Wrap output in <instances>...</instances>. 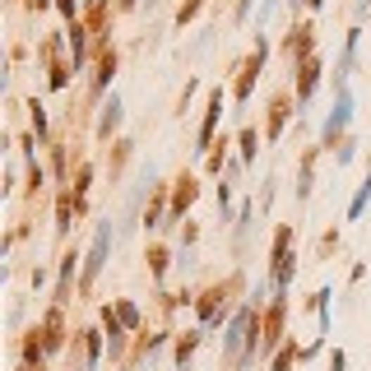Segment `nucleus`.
<instances>
[{
    "label": "nucleus",
    "mask_w": 371,
    "mask_h": 371,
    "mask_svg": "<svg viewBox=\"0 0 371 371\" xmlns=\"http://www.w3.org/2000/svg\"><path fill=\"white\" fill-rule=\"evenodd\" d=\"M56 5H61V14H65V19L75 23V14H79V0H56Z\"/></svg>",
    "instance_id": "27"
},
{
    "label": "nucleus",
    "mask_w": 371,
    "mask_h": 371,
    "mask_svg": "<svg viewBox=\"0 0 371 371\" xmlns=\"http://www.w3.org/2000/svg\"><path fill=\"white\" fill-rule=\"evenodd\" d=\"M116 125H121V93H112V98L102 102V116H98V135L107 139L116 130Z\"/></svg>",
    "instance_id": "9"
},
{
    "label": "nucleus",
    "mask_w": 371,
    "mask_h": 371,
    "mask_svg": "<svg viewBox=\"0 0 371 371\" xmlns=\"http://www.w3.org/2000/svg\"><path fill=\"white\" fill-rule=\"evenodd\" d=\"M163 214L172 218V209L163 204V195H158V200H153V204L144 209V218H139V223H144V232H158V227H163Z\"/></svg>",
    "instance_id": "16"
},
{
    "label": "nucleus",
    "mask_w": 371,
    "mask_h": 371,
    "mask_svg": "<svg viewBox=\"0 0 371 371\" xmlns=\"http://www.w3.org/2000/svg\"><path fill=\"white\" fill-rule=\"evenodd\" d=\"M288 116H293V98H274L270 125H265V139H279V135H283V125H288Z\"/></svg>",
    "instance_id": "7"
},
{
    "label": "nucleus",
    "mask_w": 371,
    "mask_h": 371,
    "mask_svg": "<svg viewBox=\"0 0 371 371\" xmlns=\"http://www.w3.org/2000/svg\"><path fill=\"white\" fill-rule=\"evenodd\" d=\"M28 5H33V10H46V0H28Z\"/></svg>",
    "instance_id": "30"
},
{
    "label": "nucleus",
    "mask_w": 371,
    "mask_h": 371,
    "mask_svg": "<svg viewBox=\"0 0 371 371\" xmlns=\"http://www.w3.org/2000/svg\"><path fill=\"white\" fill-rule=\"evenodd\" d=\"M42 181H46V172L33 163V172H28V186H33V191H42Z\"/></svg>",
    "instance_id": "28"
},
{
    "label": "nucleus",
    "mask_w": 371,
    "mask_h": 371,
    "mask_svg": "<svg viewBox=\"0 0 371 371\" xmlns=\"http://www.w3.org/2000/svg\"><path fill=\"white\" fill-rule=\"evenodd\" d=\"M125 5H135V0H125Z\"/></svg>",
    "instance_id": "32"
},
{
    "label": "nucleus",
    "mask_w": 371,
    "mask_h": 371,
    "mask_svg": "<svg viewBox=\"0 0 371 371\" xmlns=\"http://www.w3.org/2000/svg\"><path fill=\"white\" fill-rule=\"evenodd\" d=\"M75 204H79V195H75V191H61V200H56V232H61V237L70 232V218H75Z\"/></svg>",
    "instance_id": "11"
},
{
    "label": "nucleus",
    "mask_w": 371,
    "mask_h": 371,
    "mask_svg": "<svg viewBox=\"0 0 371 371\" xmlns=\"http://www.w3.org/2000/svg\"><path fill=\"white\" fill-rule=\"evenodd\" d=\"M112 75H116V51H102L98 79H93V93H107V89H112Z\"/></svg>",
    "instance_id": "13"
},
{
    "label": "nucleus",
    "mask_w": 371,
    "mask_h": 371,
    "mask_svg": "<svg viewBox=\"0 0 371 371\" xmlns=\"http://www.w3.org/2000/svg\"><path fill=\"white\" fill-rule=\"evenodd\" d=\"M200 5H204V0H181V5H177V23H191L195 14H200Z\"/></svg>",
    "instance_id": "25"
},
{
    "label": "nucleus",
    "mask_w": 371,
    "mask_h": 371,
    "mask_svg": "<svg viewBox=\"0 0 371 371\" xmlns=\"http://www.w3.org/2000/svg\"><path fill=\"white\" fill-rule=\"evenodd\" d=\"M195 344H200V334H195V329H186V334L177 339V367H181V371H191V353H195Z\"/></svg>",
    "instance_id": "15"
},
{
    "label": "nucleus",
    "mask_w": 371,
    "mask_h": 371,
    "mask_svg": "<svg viewBox=\"0 0 371 371\" xmlns=\"http://www.w3.org/2000/svg\"><path fill=\"white\" fill-rule=\"evenodd\" d=\"M75 270H79V251H65L61 256V283H56V302L70 297V283H75Z\"/></svg>",
    "instance_id": "10"
},
{
    "label": "nucleus",
    "mask_w": 371,
    "mask_h": 371,
    "mask_svg": "<svg viewBox=\"0 0 371 371\" xmlns=\"http://www.w3.org/2000/svg\"><path fill=\"white\" fill-rule=\"evenodd\" d=\"M315 84H320V65L315 61H306L302 65V75H297V102H306L315 93Z\"/></svg>",
    "instance_id": "12"
},
{
    "label": "nucleus",
    "mask_w": 371,
    "mask_h": 371,
    "mask_svg": "<svg viewBox=\"0 0 371 371\" xmlns=\"http://www.w3.org/2000/svg\"><path fill=\"white\" fill-rule=\"evenodd\" d=\"M265 56H270V46L260 42V46H256V56H251V65L241 70V79H237V98H241V102H246L251 89H256V75H260V65H265Z\"/></svg>",
    "instance_id": "3"
},
{
    "label": "nucleus",
    "mask_w": 371,
    "mask_h": 371,
    "mask_svg": "<svg viewBox=\"0 0 371 371\" xmlns=\"http://www.w3.org/2000/svg\"><path fill=\"white\" fill-rule=\"evenodd\" d=\"M65 37H70V61H75V70H79V65H84V28L75 23Z\"/></svg>",
    "instance_id": "19"
},
{
    "label": "nucleus",
    "mask_w": 371,
    "mask_h": 371,
    "mask_svg": "<svg viewBox=\"0 0 371 371\" xmlns=\"http://www.w3.org/2000/svg\"><path fill=\"white\" fill-rule=\"evenodd\" d=\"M28 112H33V135H46V107H42V102H28Z\"/></svg>",
    "instance_id": "24"
},
{
    "label": "nucleus",
    "mask_w": 371,
    "mask_h": 371,
    "mask_svg": "<svg viewBox=\"0 0 371 371\" xmlns=\"http://www.w3.org/2000/svg\"><path fill=\"white\" fill-rule=\"evenodd\" d=\"M149 270H153L158 279L168 274V251H163V246H149Z\"/></svg>",
    "instance_id": "23"
},
{
    "label": "nucleus",
    "mask_w": 371,
    "mask_h": 371,
    "mask_svg": "<svg viewBox=\"0 0 371 371\" xmlns=\"http://www.w3.org/2000/svg\"><path fill=\"white\" fill-rule=\"evenodd\" d=\"M218 116H223V89H214V93H209V112H204V125H200V149H209Z\"/></svg>",
    "instance_id": "6"
},
{
    "label": "nucleus",
    "mask_w": 371,
    "mask_h": 371,
    "mask_svg": "<svg viewBox=\"0 0 371 371\" xmlns=\"http://www.w3.org/2000/svg\"><path fill=\"white\" fill-rule=\"evenodd\" d=\"M227 204H232V186L223 181V186H218V214H223V218H227Z\"/></svg>",
    "instance_id": "26"
},
{
    "label": "nucleus",
    "mask_w": 371,
    "mask_h": 371,
    "mask_svg": "<svg viewBox=\"0 0 371 371\" xmlns=\"http://www.w3.org/2000/svg\"><path fill=\"white\" fill-rule=\"evenodd\" d=\"M371 204V172H367V181L358 186V195H353V204H348V218H362V209Z\"/></svg>",
    "instance_id": "18"
},
{
    "label": "nucleus",
    "mask_w": 371,
    "mask_h": 371,
    "mask_svg": "<svg viewBox=\"0 0 371 371\" xmlns=\"http://www.w3.org/2000/svg\"><path fill=\"white\" fill-rule=\"evenodd\" d=\"M288 5H293V10H297V5H306V0H288Z\"/></svg>",
    "instance_id": "31"
},
{
    "label": "nucleus",
    "mask_w": 371,
    "mask_h": 371,
    "mask_svg": "<svg viewBox=\"0 0 371 371\" xmlns=\"http://www.w3.org/2000/svg\"><path fill=\"white\" fill-rule=\"evenodd\" d=\"M283 46H288V56H293V61H302V65H306V61H311V23H297Z\"/></svg>",
    "instance_id": "4"
},
{
    "label": "nucleus",
    "mask_w": 371,
    "mask_h": 371,
    "mask_svg": "<svg viewBox=\"0 0 371 371\" xmlns=\"http://www.w3.org/2000/svg\"><path fill=\"white\" fill-rule=\"evenodd\" d=\"M116 315H121V325H125V329H139V306L116 302Z\"/></svg>",
    "instance_id": "22"
},
{
    "label": "nucleus",
    "mask_w": 371,
    "mask_h": 371,
    "mask_svg": "<svg viewBox=\"0 0 371 371\" xmlns=\"http://www.w3.org/2000/svg\"><path fill=\"white\" fill-rule=\"evenodd\" d=\"M102 325H107V344H112V358H121V353H125V325H121V315H116L112 306H102Z\"/></svg>",
    "instance_id": "5"
},
{
    "label": "nucleus",
    "mask_w": 371,
    "mask_h": 371,
    "mask_svg": "<svg viewBox=\"0 0 371 371\" xmlns=\"http://www.w3.org/2000/svg\"><path fill=\"white\" fill-rule=\"evenodd\" d=\"M79 334H84V371H93L102 358V334L98 329H79Z\"/></svg>",
    "instance_id": "14"
},
{
    "label": "nucleus",
    "mask_w": 371,
    "mask_h": 371,
    "mask_svg": "<svg viewBox=\"0 0 371 371\" xmlns=\"http://www.w3.org/2000/svg\"><path fill=\"white\" fill-rule=\"evenodd\" d=\"M112 241H116V227H112V218H107V223H98V232H93V251H89V260H84V274H79L84 288L102 274V265H107V256H112Z\"/></svg>",
    "instance_id": "1"
},
{
    "label": "nucleus",
    "mask_w": 371,
    "mask_h": 371,
    "mask_svg": "<svg viewBox=\"0 0 371 371\" xmlns=\"http://www.w3.org/2000/svg\"><path fill=\"white\" fill-rule=\"evenodd\" d=\"M195 195H200V191H195V181H191V177H181L177 186H172V218L186 214V209L195 204Z\"/></svg>",
    "instance_id": "8"
},
{
    "label": "nucleus",
    "mask_w": 371,
    "mask_h": 371,
    "mask_svg": "<svg viewBox=\"0 0 371 371\" xmlns=\"http://www.w3.org/2000/svg\"><path fill=\"white\" fill-rule=\"evenodd\" d=\"M293 358H302V348H297V344H283V353L270 362V371H288V367H293Z\"/></svg>",
    "instance_id": "20"
},
{
    "label": "nucleus",
    "mask_w": 371,
    "mask_h": 371,
    "mask_svg": "<svg viewBox=\"0 0 371 371\" xmlns=\"http://www.w3.org/2000/svg\"><path fill=\"white\" fill-rule=\"evenodd\" d=\"M348 121H353V98H348V89H344L334 98V112L325 116V130H320V135H325V144H334V139L348 130Z\"/></svg>",
    "instance_id": "2"
},
{
    "label": "nucleus",
    "mask_w": 371,
    "mask_h": 371,
    "mask_svg": "<svg viewBox=\"0 0 371 371\" xmlns=\"http://www.w3.org/2000/svg\"><path fill=\"white\" fill-rule=\"evenodd\" d=\"M344 362H348V358H344V348L329 353V371H344Z\"/></svg>",
    "instance_id": "29"
},
{
    "label": "nucleus",
    "mask_w": 371,
    "mask_h": 371,
    "mask_svg": "<svg viewBox=\"0 0 371 371\" xmlns=\"http://www.w3.org/2000/svg\"><path fill=\"white\" fill-rule=\"evenodd\" d=\"M256 144H260V135L246 125V130H241V163H256Z\"/></svg>",
    "instance_id": "21"
},
{
    "label": "nucleus",
    "mask_w": 371,
    "mask_h": 371,
    "mask_svg": "<svg viewBox=\"0 0 371 371\" xmlns=\"http://www.w3.org/2000/svg\"><path fill=\"white\" fill-rule=\"evenodd\" d=\"M311 168H315V153H306L302 168H297V200H306V195H311Z\"/></svg>",
    "instance_id": "17"
}]
</instances>
